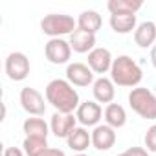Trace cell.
Returning a JSON list of instances; mask_svg holds the SVG:
<instances>
[{"mask_svg":"<svg viewBox=\"0 0 156 156\" xmlns=\"http://www.w3.org/2000/svg\"><path fill=\"white\" fill-rule=\"evenodd\" d=\"M130 108L143 119H156V94L145 87H136L129 94Z\"/></svg>","mask_w":156,"mask_h":156,"instance_id":"4","label":"cell"},{"mask_svg":"<svg viewBox=\"0 0 156 156\" xmlns=\"http://www.w3.org/2000/svg\"><path fill=\"white\" fill-rule=\"evenodd\" d=\"M77 30V20L64 13H50L41 20V31L50 39H62Z\"/></svg>","mask_w":156,"mask_h":156,"instance_id":"3","label":"cell"},{"mask_svg":"<svg viewBox=\"0 0 156 156\" xmlns=\"http://www.w3.org/2000/svg\"><path fill=\"white\" fill-rule=\"evenodd\" d=\"M66 81L73 87H90L96 81V73L85 62H70L66 66Z\"/></svg>","mask_w":156,"mask_h":156,"instance_id":"8","label":"cell"},{"mask_svg":"<svg viewBox=\"0 0 156 156\" xmlns=\"http://www.w3.org/2000/svg\"><path fill=\"white\" fill-rule=\"evenodd\" d=\"M92 94H94V101L110 105L114 103V98H116V85L112 83L110 77H105V75L98 77L92 85Z\"/></svg>","mask_w":156,"mask_h":156,"instance_id":"13","label":"cell"},{"mask_svg":"<svg viewBox=\"0 0 156 156\" xmlns=\"http://www.w3.org/2000/svg\"><path fill=\"white\" fill-rule=\"evenodd\" d=\"M118 156H123V152H121V154H118Z\"/></svg>","mask_w":156,"mask_h":156,"instance_id":"29","label":"cell"},{"mask_svg":"<svg viewBox=\"0 0 156 156\" xmlns=\"http://www.w3.org/2000/svg\"><path fill=\"white\" fill-rule=\"evenodd\" d=\"M22 149L26 156H39L42 151L48 149V140L46 138H24Z\"/></svg>","mask_w":156,"mask_h":156,"instance_id":"22","label":"cell"},{"mask_svg":"<svg viewBox=\"0 0 156 156\" xmlns=\"http://www.w3.org/2000/svg\"><path fill=\"white\" fill-rule=\"evenodd\" d=\"M141 8H143L141 0H108L107 2V9L110 11V15H116V13L136 15Z\"/></svg>","mask_w":156,"mask_h":156,"instance_id":"21","label":"cell"},{"mask_svg":"<svg viewBox=\"0 0 156 156\" xmlns=\"http://www.w3.org/2000/svg\"><path fill=\"white\" fill-rule=\"evenodd\" d=\"M103 118H105V123L108 127H112V129H121L127 123V112H125V108L119 103L107 105L105 112H103Z\"/></svg>","mask_w":156,"mask_h":156,"instance_id":"19","label":"cell"},{"mask_svg":"<svg viewBox=\"0 0 156 156\" xmlns=\"http://www.w3.org/2000/svg\"><path fill=\"white\" fill-rule=\"evenodd\" d=\"M4 156H26L24 149H19V147H8L4 151Z\"/></svg>","mask_w":156,"mask_h":156,"instance_id":"26","label":"cell"},{"mask_svg":"<svg viewBox=\"0 0 156 156\" xmlns=\"http://www.w3.org/2000/svg\"><path fill=\"white\" fill-rule=\"evenodd\" d=\"M68 42L72 46V51H75V53H90L94 48H98L96 46V35L88 33V31H83L79 28L70 35Z\"/></svg>","mask_w":156,"mask_h":156,"instance_id":"14","label":"cell"},{"mask_svg":"<svg viewBox=\"0 0 156 156\" xmlns=\"http://www.w3.org/2000/svg\"><path fill=\"white\" fill-rule=\"evenodd\" d=\"M66 145L77 154V152H85L92 145V132L87 130V127H75L72 134L66 138Z\"/></svg>","mask_w":156,"mask_h":156,"instance_id":"16","label":"cell"},{"mask_svg":"<svg viewBox=\"0 0 156 156\" xmlns=\"http://www.w3.org/2000/svg\"><path fill=\"white\" fill-rule=\"evenodd\" d=\"M123 156H149V151L145 147H129Z\"/></svg>","mask_w":156,"mask_h":156,"instance_id":"24","label":"cell"},{"mask_svg":"<svg viewBox=\"0 0 156 156\" xmlns=\"http://www.w3.org/2000/svg\"><path fill=\"white\" fill-rule=\"evenodd\" d=\"M4 70H6V75L9 77L11 81L19 83V81H24L26 77L30 75L31 64H30V59H28L26 53H22V51H11L6 57Z\"/></svg>","mask_w":156,"mask_h":156,"instance_id":"5","label":"cell"},{"mask_svg":"<svg viewBox=\"0 0 156 156\" xmlns=\"http://www.w3.org/2000/svg\"><path fill=\"white\" fill-rule=\"evenodd\" d=\"M75 127H77L75 114H61V112H55L51 116V119H50V130L57 138H64L66 140Z\"/></svg>","mask_w":156,"mask_h":156,"instance_id":"11","label":"cell"},{"mask_svg":"<svg viewBox=\"0 0 156 156\" xmlns=\"http://www.w3.org/2000/svg\"><path fill=\"white\" fill-rule=\"evenodd\" d=\"M19 99H20V107H22L30 116H39V118H41V116L46 112V103H48V101H44L42 94H41L37 88L24 87V88L20 90Z\"/></svg>","mask_w":156,"mask_h":156,"instance_id":"6","label":"cell"},{"mask_svg":"<svg viewBox=\"0 0 156 156\" xmlns=\"http://www.w3.org/2000/svg\"><path fill=\"white\" fill-rule=\"evenodd\" d=\"M22 130H24L26 138H46V140H48V134L51 132L50 125L39 116L26 118L24 123H22Z\"/></svg>","mask_w":156,"mask_h":156,"instance_id":"18","label":"cell"},{"mask_svg":"<svg viewBox=\"0 0 156 156\" xmlns=\"http://www.w3.org/2000/svg\"><path fill=\"white\" fill-rule=\"evenodd\" d=\"M114 57L110 53L108 48H94L88 53V66L94 73H99L103 77V73H110Z\"/></svg>","mask_w":156,"mask_h":156,"instance_id":"10","label":"cell"},{"mask_svg":"<svg viewBox=\"0 0 156 156\" xmlns=\"http://www.w3.org/2000/svg\"><path fill=\"white\" fill-rule=\"evenodd\" d=\"M73 156H90V154H87V152H77V154H73Z\"/></svg>","mask_w":156,"mask_h":156,"instance_id":"28","label":"cell"},{"mask_svg":"<svg viewBox=\"0 0 156 156\" xmlns=\"http://www.w3.org/2000/svg\"><path fill=\"white\" fill-rule=\"evenodd\" d=\"M101 24H103L101 15L94 9H85L79 15V19H77V28L83 31H88V33H94V35L101 30Z\"/></svg>","mask_w":156,"mask_h":156,"instance_id":"20","label":"cell"},{"mask_svg":"<svg viewBox=\"0 0 156 156\" xmlns=\"http://www.w3.org/2000/svg\"><path fill=\"white\" fill-rule=\"evenodd\" d=\"M44 55L51 64H66L72 57V46L64 39H50L44 44Z\"/></svg>","mask_w":156,"mask_h":156,"instance_id":"7","label":"cell"},{"mask_svg":"<svg viewBox=\"0 0 156 156\" xmlns=\"http://www.w3.org/2000/svg\"><path fill=\"white\" fill-rule=\"evenodd\" d=\"M44 94H46V101L55 108V112L61 114H73L81 105L79 92L66 79H51L46 85Z\"/></svg>","mask_w":156,"mask_h":156,"instance_id":"1","label":"cell"},{"mask_svg":"<svg viewBox=\"0 0 156 156\" xmlns=\"http://www.w3.org/2000/svg\"><path fill=\"white\" fill-rule=\"evenodd\" d=\"M143 141H145V149L149 152H156V125H151L143 136Z\"/></svg>","mask_w":156,"mask_h":156,"instance_id":"23","label":"cell"},{"mask_svg":"<svg viewBox=\"0 0 156 156\" xmlns=\"http://www.w3.org/2000/svg\"><path fill=\"white\" fill-rule=\"evenodd\" d=\"M39 156H66V154H64V151H61V149L48 147V149H46V151H42Z\"/></svg>","mask_w":156,"mask_h":156,"instance_id":"25","label":"cell"},{"mask_svg":"<svg viewBox=\"0 0 156 156\" xmlns=\"http://www.w3.org/2000/svg\"><path fill=\"white\" fill-rule=\"evenodd\" d=\"M103 108L98 101H85L75 110V118L81 123V127H98L103 119Z\"/></svg>","mask_w":156,"mask_h":156,"instance_id":"9","label":"cell"},{"mask_svg":"<svg viewBox=\"0 0 156 156\" xmlns=\"http://www.w3.org/2000/svg\"><path fill=\"white\" fill-rule=\"evenodd\" d=\"M110 22V28L114 33L118 35H127V33H132L136 28H138V20H136V15H129V13H116V15H110L108 19Z\"/></svg>","mask_w":156,"mask_h":156,"instance_id":"17","label":"cell"},{"mask_svg":"<svg viewBox=\"0 0 156 156\" xmlns=\"http://www.w3.org/2000/svg\"><path fill=\"white\" fill-rule=\"evenodd\" d=\"M116 143V129L108 127L107 123L94 127L92 130V147L96 151H110Z\"/></svg>","mask_w":156,"mask_h":156,"instance_id":"12","label":"cell"},{"mask_svg":"<svg viewBox=\"0 0 156 156\" xmlns=\"http://www.w3.org/2000/svg\"><path fill=\"white\" fill-rule=\"evenodd\" d=\"M134 42L140 48H152L156 44V24L152 20L140 22L134 30Z\"/></svg>","mask_w":156,"mask_h":156,"instance_id":"15","label":"cell"},{"mask_svg":"<svg viewBox=\"0 0 156 156\" xmlns=\"http://www.w3.org/2000/svg\"><path fill=\"white\" fill-rule=\"evenodd\" d=\"M110 79L118 87L136 88V87H140V83L143 79V70L132 57L118 55V57H114V62L110 68Z\"/></svg>","mask_w":156,"mask_h":156,"instance_id":"2","label":"cell"},{"mask_svg":"<svg viewBox=\"0 0 156 156\" xmlns=\"http://www.w3.org/2000/svg\"><path fill=\"white\" fill-rule=\"evenodd\" d=\"M151 62H152V66L156 68V44L151 48Z\"/></svg>","mask_w":156,"mask_h":156,"instance_id":"27","label":"cell"}]
</instances>
